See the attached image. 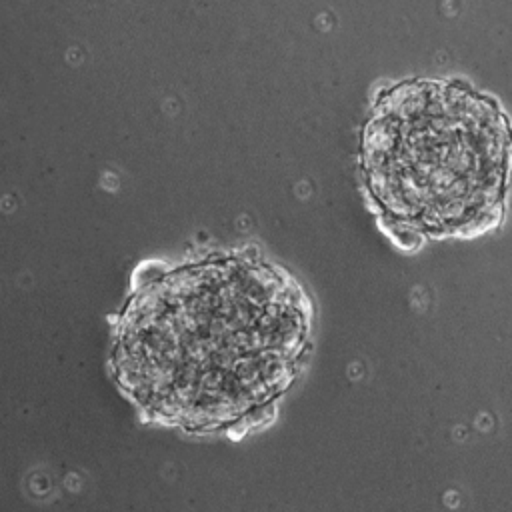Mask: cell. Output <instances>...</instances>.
Wrapping results in <instances>:
<instances>
[{"mask_svg": "<svg viewBox=\"0 0 512 512\" xmlns=\"http://www.w3.org/2000/svg\"><path fill=\"white\" fill-rule=\"evenodd\" d=\"M308 306L280 268L210 258L140 288L112 350L120 386L152 418L194 432L260 416L290 384Z\"/></svg>", "mask_w": 512, "mask_h": 512, "instance_id": "6da1fadb", "label": "cell"}, {"mask_svg": "<svg viewBox=\"0 0 512 512\" xmlns=\"http://www.w3.org/2000/svg\"><path fill=\"white\" fill-rule=\"evenodd\" d=\"M370 196L396 226L452 236L496 218L512 174L500 106L450 80H408L376 102L362 136Z\"/></svg>", "mask_w": 512, "mask_h": 512, "instance_id": "7a4b0ae2", "label": "cell"}]
</instances>
